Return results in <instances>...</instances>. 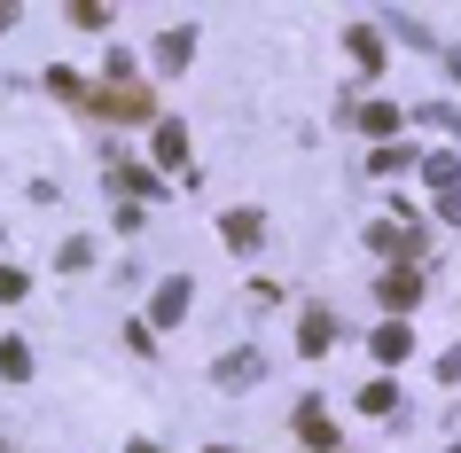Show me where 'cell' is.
<instances>
[{
    "instance_id": "cell-11",
    "label": "cell",
    "mask_w": 461,
    "mask_h": 453,
    "mask_svg": "<svg viewBox=\"0 0 461 453\" xmlns=\"http://www.w3.org/2000/svg\"><path fill=\"white\" fill-rule=\"evenodd\" d=\"M352 125H360V133H375V141H384L391 125H399V110H391V102H360V118H352Z\"/></svg>"
},
{
    "instance_id": "cell-21",
    "label": "cell",
    "mask_w": 461,
    "mask_h": 453,
    "mask_svg": "<svg viewBox=\"0 0 461 453\" xmlns=\"http://www.w3.org/2000/svg\"><path fill=\"white\" fill-rule=\"evenodd\" d=\"M133 453H165V446H149V438H141V446H133Z\"/></svg>"
},
{
    "instance_id": "cell-7",
    "label": "cell",
    "mask_w": 461,
    "mask_h": 453,
    "mask_svg": "<svg viewBox=\"0 0 461 453\" xmlns=\"http://www.w3.org/2000/svg\"><path fill=\"white\" fill-rule=\"evenodd\" d=\"M367 352H375V359H407V352H414V336L399 329V321H384V329L367 336Z\"/></svg>"
},
{
    "instance_id": "cell-22",
    "label": "cell",
    "mask_w": 461,
    "mask_h": 453,
    "mask_svg": "<svg viewBox=\"0 0 461 453\" xmlns=\"http://www.w3.org/2000/svg\"><path fill=\"white\" fill-rule=\"evenodd\" d=\"M212 453H227V446H212Z\"/></svg>"
},
{
    "instance_id": "cell-14",
    "label": "cell",
    "mask_w": 461,
    "mask_h": 453,
    "mask_svg": "<svg viewBox=\"0 0 461 453\" xmlns=\"http://www.w3.org/2000/svg\"><path fill=\"white\" fill-rule=\"evenodd\" d=\"M297 336H305V352H329V336H337V321H329V313H305V329H297Z\"/></svg>"
},
{
    "instance_id": "cell-3",
    "label": "cell",
    "mask_w": 461,
    "mask_h": 453,
    "mask_svg": "<svg viewBox=\"0 0 461 453\" xmlns=\"http://www.w3.org/2000/svg\"><path fill=\"white\" fill-rule=\"evenodd\" d=\"M219 235H227V250H258L267 219H258V212H227V219H219Z\"/></svg>"
},
{
    "instance_id": "cell-19",
    "label": "cell",
    "mask_w": 461,
    "mask_h": 453,
    "mask_svg": "<svg viewBox=\"0 0 461 453\" xmlns=\"http://www.w3.org/2000/svg\"><path fill=\"white\" fill-rule=\"evenodd\" d=\"M438 219H446V227H461V188H446V195H438Z\"/></svg>"
},
{
    "instance_id": "cell-2",
    "label": "cell",
    "mask_w": 461,
    "mask_h": 453,
    "mask_svg": "<svg viewBox=\"0 0 461 453\" xmlns=\"http://www.w3.org/2000/svg\"><path fill=\"white\" fill-rule=\"evenodd\" d=\"M297 438H305L313 453H329V446H337V430H329V406H321V399H305V406H297Z\"/></svg>"
},
{
    "instance_id": "cell-13",
    "label": "cell",
    "mask_w": 461,
    "mask_h": 453,
    "mask_svg": "<svg viewBox=\"0 0 461 453\" xmlns=\"http://www.w3.org/2000/svg\"><path fill=\"white\" fill-rule=\"evenodd\" d=\"M0 376H8V383H24V376H32V352L16 344V336H0Z\"/></svg>"
},
{
    "instance_id": "cell-1",
    "label": "cell",
    "mask_w": 461,
    "mask_h": 453,
    "mask_svg": "<svg viewBox=\"0 0 461 453\" xmlns=\"http://www.w3.org/2000/svg\"><path fill=\"white\" fill-rule=\"evenodd\" d=\"M367 242H375L384 258H422V235H414V227H399V219H384V227H367Z\"/></svg>"
},
{
    "instance_id": "cell-18",
    "label": "cell",
    "mask_w": 461,
    "mask_h": 453,
    "mask_svg": "<svg viewBox=\"0 0 461 453\" xmlns=\"http://www.w3.org/2000/svg\"><path fill=\"white\" fill-rule=\"evenodd\" d=\"M24 289H32V282H24V266H0V297H8V305H16Z\"/></svg>"
},
{
    "instance_id": "cell-20",
    "label": "cell",
    "mask_w": 461,
    "mask_h": 453,
    "mask_svg": "<svg viewBox=\"0 0 461 453\" xmlns=\"http://www.w3.org/2000/svg\"><path fill=\"white\" fill-rule=\"evenodd\" d=\"M446 71H454V78H461V48H454V55H446Z\"/></svg>"
},
{
    "instance_id": "cell-10",
    "label": "cell",
    "mask_w": 461,
    "mask_h": 453,
    "mask_svg": "<svg viewBox=\"0 0 461 453\" xmlns=\"http://www.w3.org/2000/svg\"><path fill=\"white\" fill-rule=\"evenodd\" d=\"M422 180H430V188L446 195V188H461V165L446 157V149H438V157H422Z\"/></svg>"
},
{
    "instance_id": "cell-17",
    "label": "cell",
    "mask_w": 461,
    "mask_h": 453,
    "mask_svg": "<svg viewBox=\"0 0 461 453\" xmlns=\"http://www.w3.org/2000/svg\"><path fill=\"white\" fill-rule=\"evenodd\" d=\"M422 118H430L438 133H461V110H454V102H430V110H422Z\"/></svg>"
},
{
    "instance_id": "cell-6",
    "label": "cell",
    "mask_w": 461,
    "mask_h": 453,
    "mask_svg": "<svg viewBox=\"0 0 461 453\" xmlns=\"http://www.w3.org/2000/svg\"><path fill=\"white\" fill-rule=\"evenodd\" d=\"M219 383H227V391H250V383H258V352H227L219 359Z\"/></svg>"
},
{
    "instance_id": "cell-8",
    "label": "cell",
    "mask_w": 461,
    "mask_h": 453,
    "mask_svg": "<svg viewBox=\"0 0 461 453\" xmlns=\"http://www.w3.org/2000/svg\"><path fill=\"white\" fill-rule=\"evenodd\" d=\"M344 48L360 55V71H384V40H375L367 24H352V32H344Z\"/></svg>"
},
{
    "instance_id": "cell-5",
    "label": "cell",
    "mask_w": 461,
    "mask_h": 453,
    "mask_svg": "<svg viewBox=\"0 0 461 453\" xmlns=\"http://www.w3.org/2000/svg\"><path fill=\"white\" fill-rule=\"evenodd\" d=\"M157 321H180V313H188V274H172V282H157Z\"/></svg>"
},
{
    "instance_id": "cell-15",
    "label": "cell",
    "mask_w": 461,
    "mask_h": 453,
    "mask_svg": "<svg viewBox=\"0 0 461 453\" xmlns=\"http://www.w3.org/2000/svg\"><path fill=\"white\" fill-rule=\"evenodd\" d=\"M110 180H118V188H125V195H157V188H165V180H149V172H141V165H118V172H110Z\"/></svg>"
},
{
    "instance_id": "cell-12",
    "label": "cell",
    "mask_w": 461,
    "mask_h": 453,
    "mask_svg": "<svg viewBox=\"0 0 461 453\" xmlns=\"http://www.w3.org/2000/svg\"><path fill=\"white\" fill-rule=\"evenodd\" d=\"M157 165H188V133L180 125H157Z\"/></svg>"
},
{
    "instance_id": "cell-23",
    "label": "cell",
    "mask_w": 461,
    "mask_h": 453,
    "mask_svg": "<svg viewBox=\"0 0 461 453\" xmlns=\"http://www.w3.org/2000/svg\"><path fill=\"white\" fill-rule=\"evenodd\" d=\"M454 453H461V446H454Z\"/></svg>"
},
{
    "instance_id": "cell-9",
    "label": "cell",
    "mask_w": 461,
    "mask_h": 453,
    "mask_svg": "<svg viewBox=\"0 0 461 453\" xmlns=\"http://www.w3.org/2000/svg\"><path fill=\"white\" fill-rule=\"evenodd\" d=\"M188 48H195V32H188V24L165 32V40H157V71H180V63H188Z\"/></svg>"
},
{
    "instance_id": "cell-4",
    "label": "cell",
    "mask_w": 461,
    "mask_h": 453,
    "mask_svg": "<svg viewBox=\"0 0 461 453\" xmlns=\"http://www.w3.org/2000/svg\"><path fill=\"white\" fill-rule=\"evenodd\" d=\"M414 297H422V266H399V274H384V305H399V313H407Z\"/></svg>"
},
{
    "instance_id": "cell-16",
    "label": "cell",
    "mask_w": 461,
    "mask_h": 453,
    "mask_svg": "<svg viewBox=\"0 0 461 453\" xmlns=\"http://www.w3.org/2000/svg\"><path fill=\"white\" fill-rule=\"evenodd\" d=\"M360 406H367V414H391V406H399V391H391V383H367Z\"/></svg>"
}]
</instances>
